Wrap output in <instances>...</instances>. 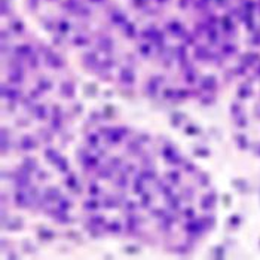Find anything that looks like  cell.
<instances>
[{
    "mask_svg": "<svg viewBox=\"0 0 260 260\" xmlns=\"http://www.w3.org/2000/svg\"><path fill=\"white\" fill-rule=\"evenodd\" d=\"M58 196H60V192H58L57 189H49V190H48V198H51V199H58Z\"/></svg>",
    "mask_w": 260,
    "mask_h": 260,
    "instance_id": "obj_18",
    "label": "cell"
},
{
    "mask_svg": "<svg viewBox=\"0 0 260 260\" xmlns=\"http://www.w3.org/2000/svg\"><path fill=\"white\" fill-rule=\"evenodd\" d=\"M15 199H16V202H18L20 207H25V205H27V196H25L23 192L16 193V198H15Z\"/></svg>",
    "mask_w": 260,
    "mask_h": 260,
    "instance_id": "obj_11",
    "label": "cell"
},
{
    "mask_svg": "<svg viewBox=\"0 0 260 260\" xmlns=\"http://www.w3.org/2000/svg\"><path fill=\"white\" fill-rule=\"evenodd\" d=\"M61 92H63V95L64 97H73V94H74V86L71 85V83H63L61 85Z\"/></svg>",
    "mask_w": 260,
    "mask_h": 260,
    "instance_id": "obj_4",
    "label": "cell"
},
{
    "mask_svg": "<svg viewBox=\"0 0 260 260\" xmlns=\"http://www.w3.org/2000/svg\"><path fill=\"white\" fill-rule=\"evenodd\" d=\"M113 23H117V24H124L125 23V15L124 13H121V12H116L113 13Z\"/></svg>",
    "mask_w": 260,
    "mask_h": 260,
    "instance_id": "obj_14",
    "label": "cell"
},
{
    "mask_svg": "<svg viewBox=\"0 0 260 260\" xmlns=\"http://www.w3.org/2000/svg\"><path fill=\"white\" fill-rule=\"evenodd\" d=\"M34 113H36V116L39 117V119H43L46 116V109L43 107V106H37L36 109H34Z\"/></svg>",
    "mask_w": 260,
    "mask_h": 260,
    "instance_id": "obj_12",
    "label": "cell"
},
{
    "mask_svg": "<svg viewBox=\"0 0 260 260\" xmlns=\"http://www.w3.org/2000/svg\"><path fill=\"white\" fill-rule=\"evenodd\" d=\"M140 51H141V52H143V54H149V52H150V48H149V46L147 45H143V46H140Z\"/></svg>",
    "mask_w": 260,
    "mask_h": 260,
    "instance_id": "obj_28",
    "label": "cell"
},
{
    "mask_svg": "<svg viewBox=\"0 0 260 260\" xmlns=\"http://www.w3.org/2000/svg\"><path fill=\"white\" fill-rule=\"evenodd\" d=\"M92 2H103V0H92Z\"/></svg>",
    "mask_w": 260,
    "mask_h": 260,
    "instance_id": "obj_34",
    "label": "cell"
},
{
    "mask_svg": "<svg viewBox=\"0 0 260 260\" xmlns=\"http://www.w3.org/2000/svg\"><path fill=\"white\" fill-rule=\"evenodd\" d=\"M85 208H88V210H95V208H98V202H97V201H88V202L85 204Z\"/></svg>",
    "mask_w": 260,
    "mask_h": 260,
    "instance_id": "obj_20",
    "label": "cell"
},
{
    "mask_svg": "<svg viewBox=\"0 0 260 260\" xmlns=\"http://www.w3.org/2000/svg\"><path fill=\"white\" fill-rule=\"evenodd\" d=\"M143 175L146 177L147 180H152V179L155 177V172H153V171H150V170H146V171H143Z\"/></svg>",
    "mask_w": 260,
    "mask_h": 260,
    "instance_id": "obj_23",
    "label": "cell"
},
{
    "mask_svg": "<svg viewBox=\"0 0 260 260\" xmlns=\"http://www.w3.org/2000/svg\"><path fill=\"white\" fill-rule=\"evenodd\" d=\"M121 80L124 83H126V85H131V83H134L135 76H134V73L131 70H122L121 71Z\"/></svg>",
    "mask_w": 260,
    "mask_h": 260,
    "instance_id": "obj_2",
    "label": "cell"
},
{
    "mask_svg": "<svg viewBox=\"0 0 260 260\" xmlns=\"http://www.w3.org/2000/svg\"><path fill=\"white\" fill-rule=\"evenodd\" d=\"M12 27H13L16 31H23V28H24L21 23H13V24H12Z\"/></svg>",
    "mask_w": 260,
    "mask_h": 260,
    "instance_id": "obj_26",
    "label": "cell"
},
{
    "mask_svg": "<svg viewBox=\"0 0 260 260\" xmlns=\"http://www.w3.org/2000/svg\"><path fill=\"white\" fill-rule=\"evenodd\" d=\"M46 61H48V64L52 66V67H61V66H63V61H61L57 55H54V54H48Z\"/></svg>",
    "mask_w": 260,
    "mask_h": 260,
    "instance_id": "obj_5",
    "label": "cell"
},
{
    "mask_svg": "<svg viewBox=\"0 0 260 260\" xmlns=\"http://www.w3.org/2000/svg\"><path fill=\"white\" fill-rule=\"evenodd\" d=\"M170 177H172V179H171L172 181H179V172H171Z\"/></svg>",
    "mask_w": 260,
    "mask_h": 260,
    "instance_id": "obj_32",
    "label": "cell"
},
{
    "mask_svg": "<svg viewBox=\"0 0 260 260\" xmlns=\"http://www.w3.org/2000/svg\"><path fill=\"white\" fill-rule=\"evenodd\" d=\"M76 184V179L74 177H68V180H67V186H70V187H73Z\"/></svg>",
    "mask_w": 260,
    "mask_h": 260,
    "instance_id": "obj_29",
    "label": "cell"
},
{
    "mask_svg": "<svg viewBox=\"0 0 260 260\" xmlns=\"http://www.w3.org/2000/svg\"><path fill=\"white\" fill-rule=\"evenodd\" d=\"M107 229H109L110 232H119V230H121V225L116 223V222H113V223H110V225L107 226Z\"/></svg>",
    "mask_w": 260,
    "mask_h": 260,
    "instance_id": "obj_19",
    "label": "cell"
},
{
    "mask_svg": "<svg viewBox=\"0 0 260 260\" xmlns=\"http://www.w3.org/2000/svg\"><path fill=\"white\" fill-rule=\"evenodd\" d=\"M95 63H97V55H95V54L89 52V54L85 55V64H86V66H94Z\"/></svg>",
    "mask_w": 260,
    "mask_h": 260,
    "instance_id": "obj_9",
    "label": "cell"
},
{
    "mask_svg": "<svg viewBox=\"0 0 260 260\" xmlns=\"http://www.w3.org/2000/svg\"><path fill=\"white\" fill-rule=\"evenodd\" d=\"M64 6H66L70 12H76V11H79L80 9V5H79L78 0H67V2L64 3Z\"/></svg>",
    "mask_w": 260,
    "mask_h": 260,
    "instance_id": "obj_7",
    "label": "cell"
},
{
    "mask_svg": "<svg viewBox=\"0 0 260 260\" xmlns=\"http://www.w3.org/2000/svg\"><path fill=\"white\" fill-rule=\"evenodd\" d=\"M9 79H11L12 82H15V83H18V82L23 80V73H21L20 70H13V71L9 73Z\"/></svg>",
    "mask_w": 260,
    "mask_h": 260,
    "instance_id": "obj_8",
    "label": "cell"
},
{
    "mask_svg": "<svg viewBox=\"0 0 260 260\" xmlns=\"http://www.w3.org/2000/svg\"><path fill=\"white\" fill-rule=\"evenodd\" d=\"M2 95L3 97H6V98H11V100H16V98H20V91L13 89V88H8V86H3L2 88Z\"/></svg>",
    "mask_w": 260,
    "mask_h": 260,
    "instance_id": "obj_1",
    "label": "cell"
},
{
    "mask_svg": "<svg viewBox=\"0 0 260 260\" xmlns=\"http://www.w3.org/2000/svg\"><path fill=\"white\" fill-rule=\"evenodd\" d=\"M76 43H79V45H86V43H88V40H86L85 37H82V39L78 37V39H76Z\"/></svg>",
    "mask_w": 260,
    "mask_h": 260,
    "instance_id": "obj_30",
    "label": "cell"
},
{
    "mask_svg": "<svg viewBox=\"0 0 260 260\" xmlns=\"http://www.w3.org/2000/svg\"><path fill=\"white\" fill-rule=\"evenodd\" d=\"M91 190V195H97V193L100 192V190H98V186H97V184H91V187H89Z\"/></svg>",
    "mask_w": 260,
    "mask_h": 260,
    "instance_id": "obj_25",
    "label": "cell"
},
{
    "mask_svg": "<svg viewBox=\"0 0 260 260\" xmlns=\"http://www.w3.org/2000/svg\"><path fill=\"white\" fill-rule=\"evenodd\" d=\"M24 167H27L28 170H34L36 168V161L34 159H25L24 161Z\"/></svg>",
    "mask_w": 260,
    "mask_h": 260,
    "instance_id": "obj_17",
    "label": "cell"
},
{
    "mask_svg": "<svg viewBox=\"0 0 260 260\" xmlns=\"http://www.w3.org/2000/svg\"><path fill=\"white\" fill-rule=\"evenodd\" d=\"M18 54L20 55H23V57H25V55H30L31 54V48L28 45H23V46H18Z\"/></svg>",
    "mask_w": 260,
    "mask_h": 260,
    "instance_id": "obj_10",
    "label": "cell"
},
{
    "mask_svg": "<svg viewBox=\"0 0 260 260\" xmlns=\"http://www.w3.org/2000/svg\"><path fill=\"white\" fill-rule=\"evenodd\" d=\"M58 27H60V30H61V31H67L68 28H70V25H68V24L66 23V21L60 23V24H58Z\"/></svg>",
    "mask_w": 260,
    "mask_h": 260,
    "instance_id": "obj_24",
    "label": "cell"
},
{
    "mask_svg": "<svg viewBox=\"0 0 260 260\" xmlns=\"http://www.w3.org/2000/svg\"><path fill=\"white\" fill-rule=\"evenodd\" d=\"M98 45H100V48L104 49V51H106V49H107V51H110V49L113 48V42H112V39H110V37H107V36H106V37H101V39L98 40Z\"/></svg>",
    "mask_w": 260,
    "mask_h": 260,
    "instance_id": "obj_6",
    "label": "cell"
},
{
    "mask_svg": "<svg viewBox=\"0 0 260 260\" xmlns=\"http://www.w3.org/2000/svg\"><path fill=\"white\" fill-rule=\"evenodd\" d=\"M57 165L60 167L61 171H67V161L64 158H58L57 159Z\"/></svg>",
    "mask_w": 260,
    "mask_h": 260,
    "instance_id": "obj_15",
    "label": "cell"
},
{
    "mask_svg": "<svg viewBox=\"0 0 260 260\" xmlns=\"http://www.w3.org/2000/svg\"><path fill=\"white\" fill-rule=\"evenodd\" d=\"M21 147H23L24 150H31V149L36 147V143H34V140L31 138V137L25 135L23 140H21Z\"/></svg>",
    "mask_w": 260,
    "mask_h": 260,
    "instance_id": "obj_3",
    "label": "cell"
},
{
    "mask_svg": "<svg viewBox=\"0 0 260 260\" xmlns=\"http://www.w3.org/2000/svg\"><path fill=\"white\" fill-rule=\"evenodd\" d=\"M126 33H128V34H131V36L134 34V25H132V24H129V25L126 27Z\"/></svg>",
    "mask_w": 260,
    "mask_h": 260,
    "instance_id": "obj_31",
    "label": "cell"
},
{
    "mask_svg": "<svg viewBox=\"0 0 260 260\" xmlns=\"http://www.w3.org/2000/svg\"><path fill=\"white\" fill-rule=\"evenodd\" d=\"M85 165H86L88 168H95V165H97V158H94V156H86V159H85Z\"/></svg>",
    "mask_w": 260,
    "mask_h": 260,
    "instance_id": "obj_13",
    "label": "cell"
},
{
    "mask_svg": "<svg viewBox=\"0 0 260 260\" xmlns=\"http://www.w3.org/2000/svg\"><path fill=\"white\" fill-rule=\"evenodd\" d=\"M45 153H46V156H48V158L51 159V161H55V162H57V159L60 158V156H58L57 153H55V150H52V149H48V150H46Z\"/></svg>",
    "mask_w": 260,
    "mask_h": 260,
    "instance_id": "obj_16",
    "label": "cell"
},
{
    "mask_svg": "<svg viewBox=\"0 0 260 260\" xmlns=\"http://www.w3.org/2000/svg\"><path fill=\"white\" fill-rule=\"evenodd\" d=\"M100 175H101V177H107V179H109V177L112 175V171H110V170H103Z\"/></svg>",
    "mask_w": 260,
    "mask_h": 260,
    "instance_id": "obj_27",
    "label": "cell"
},
{
    "mask_svg": "<svg viewBox=\"0 0 260 260\" xmlns=\"http://www.w3.org/2000/svg\"><path fill=\"white\" fill-rule=\"evenodd\" d=\"M88 141H89L91 146H97V143H98V135H94V134H91L89 138H88Z\"/></svg>",
    "mask_w": 260,
    "mask_h": 260,
    "instance_id": "obj_21",
    "label": "cell"
},
{
    "mask_svg": "<svg viewBox=\"0 0 260 260\" xmlns=\"http://www.w3.org/2000/svg\"><path fill=\"white\" fill-rule=\"evenodd\" d=\"M39 88L43 91V89H49L51 88V83L48 82V80H40V83H39Z\"/></svg>",
    "mask_w": 260,
    "mask_h": 260,
    "instance_id": "obj_22",
    "label": "cell"
},
{
    "mask_svg": "<svg viewBox=\"0 0 260 260\" xmlns=\"http://www.w3.org/2000/svg\"><path fill=\"white\" fill-rule=\"evenodd\" d=\"M60 207H61L63 210H66V208H68V207H70V204H67V201H61Z\"/></svg>",
    "mask_w": 260,
    "mask_h": 260,
    "instance_id": "obj_33",
    "label": "cell"
}]
</instances>
